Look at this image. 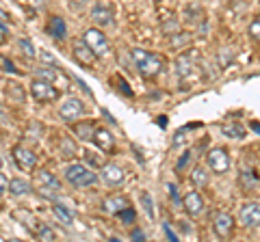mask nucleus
Listing matches in <instances>:
<instances>
[{"instance_id": "nucleus-25", "label": "nucleus", "mask_w": 260, "mask_h": 242, "mask_svg": "<svg viewBox=\"0 0 260 242\" xmlns=\"http://www.w3.org/2000/svg\"><path fill=\"white\" fill-rule=\"evenodd\" d=\"M76 154H78L76 145L72 143L70 139H63V141H61V145H59V156H61L63 160H72Z\"/></svg>"}, {"instance_id": "nucleus-35", "label": "nucleus", "mask_w": 260, "mask_h": 242, "mask_svg": "<svg viewBox=\"0 0 260 242\" xmlns=\"http://www.w3.org/2000/svg\"><path fill=\"white\" fill-rule=\"evenodd\" d=\"M7 188H9V180H7V177L0 173V195H5Z\"/></svg>"}, {"instance_id": "nucleus-2", "label": "nucleus", "mask_w": 260, "mask_h": 242, "mask_svg": "<svg viewBox=\"0 0 260 242\" xmlns=\"http://www.w3.org/2000/svg\"><path fill=\"white\" fill-rule=\"evenodd\" d=\"M65 180H68L74 188H87V186L98 184V175L85 165L72 163V165H68V169H65Z\"/></svg>"}, {"instance_id": "nucleus-23", "label": "nucleus", "mask_w": 260, "mask_h": 242, "mask_svg": "<svg viewBox=\"0 0 260 242\" xmlns=\"http://www.w3.org/2000/svg\"><path fill=\"white\" fill-rule=\"evenodd\" d=\"M52 212H54V216H56V219H59L63 225H68V227H70L72 223H74V214H72V212H70V210L65 208V206L56 204V201L52 204Z\"/></svg>"}, {"instance_id": "nucleus-29", "label": "nucleus", "mask_w": 260, "mask_h": 242, "mask_svg": "<svg viewBox=\"0 0 260 242\" xmlns=\"http://www.w3.org/2000/svg\"><path fill=\"white\" fill-rule=\"evenodd\" d=\"M85 160H87V163L91 165V167H95V169H102L104 165H107V163H104V158L91 154V151H85Z\"/></svg>"}, {"instance_id": "nucleus-22", "label": "nucleus", "mask_w": 260, "mask_h": 242, "mask_svg": "<svg viewBox=\"0 0 260 242\" xmlns=\"http://www.w3.org/2000/svg\"><path fill=\"white\" fill-rule=\"evenodd\" d=\"M35 76L37 78H42V80H48V83H56V80L61 78V71H59V67H48V65H44V67H37L35 69Z\"/></svg>"}, {"instance_id": "nucleus-34", "label": "nucleus", "mask_w": 260, "mask_h": 242, "mask_svg": "<svg viewBox=\"0 0 260 242\" xmlns=\"http://www.w3.org/2000/svg\"><path fill=\"white\" fill-rule=\"evenodd\" d=\"M191 42V37L189 35H176L172 39V46H180V44H189Z\"/></svg>"}, {"instance_id": "nucleus-14", "label": "nucleus", "mask_w": 260, "mask_h": 242, "mask_svg": "<svg viewBox=\"0 0 260 242\" xmlns=\"http://www.w3.org/2000/svg\"><path fill=\"white\" fill-rule=\"evenodd\" d=\"M46 33L52 39H56V42H63V39L68 37V26H65V20L61 18V15H52V18L48 20Z\"/></svg>"}, {"instance_id": "nucleus-15", "label": "nucleus", "mask_w": 260, "mask_h": 242, "mask_svg": "<svg viewBox=\"0 0 260 242\" xmlns=\"http://www.w3.org/2000/svg\"><path fill=\"white\" fill-rule=\"evenodd\" d=\"M74 59H76V61H78L83 67L91 69L98 56H95L91 50H89V46H87L85 42H76V44H74Z\"/></svg>"}, {"instance_id": "nucleus-8", "label": "nucleus", "mask_w": 260, "mask_h": 242, "mask_svg": "<svg viewBox=\"0 0 260 242\" xmlns=\"http://www.w3.org/2000/svg\"><path fill=\"white\" fill-rule=\"evenodd\" d=\"M239 223L247 229L260 227V204L258 201H247L239 210Z\"/></svg>"}, {"instance_id": "nucleus-11", "label": "nucleus", "mask_w": 260, "mask_h": 242, "mask_svg": "<svg viewBox=\"0 0 260 242\" xmlns=\"http://www.w3.org/2000/svg\"><path fill=\"white\" fill-rule=\"evenodd\" d=\"M213 231H215V236L221 238V240L232 238L234 219H232L230 214H225V212H219V214L215 216V221H213Z\"/></svg>"}, {"instance_id": "nucleus-21", "label": "nucleus", "mask_w": 260, "mask_h": 242, "mask_svg": "<svg viewBox=\"0 0 260 242\" xmlns=\"http://www.w3.org/2000/svg\"><path fill=\"white\" fill-rule=\"evenodd\" d=\"M223 134L228 136V139H237V141H241V139H245V128H243L239 121H230V124H223Z\"/></svg>"}, {"instance_id": "nucleus-16", "label": "nucleus", "mask_w": 260, "mask_h": 242, "mask_svg": "<svg viewBox=\"0 0 260 242\" xmlns=\"http://www.w3.org/2000/svg\"><path fill=\"white\" fill-rule=\"evenodd\" d=\"M91 20L98 24V26H111L113 20H115V13H113L111 7L98 5V7L91 9Z\"/></svg>"}, {"instance_id": "nucleus-9", "label": "nucleus", "mask_w": 260, "mask_h": 242, "mask_svg": "<svg viewBox=\"0 0 260 242\" xmlns=\"http://www.w3.org/2000/svg\"><path fill=\"white\" fill-rule=\"evenodd\" d=\"M182 206L186 210V214L193 216V219H198V216H202L206 212V201H204V197H202L198 190L186 192L184 199H182Z\"/></svg>"}, {"instance_id": "nucleus-36", "label": "nucleus", "mask_w": 260, "mask_h": 242, "mask_svg": "<svg viewBox=\"0 0 260 242\" xmlns=\"http://www.w3.org/2000/svg\"><path fill=\"white\" fill-rule=\"evenodd\" d=\"M130 238H135V240H143L145 236H143V231H141V229H135L133 233H130Z\"/></svg>"}, {"instance_id": "nucleus-6", "label": "nucleus", "mask_w": 260, "mask_h": 242, "mask_svg": "<svg viewBox=\"0 0 260 242\" xmlns=\"http://www.w3.org/2000/svg\"><path fill=\"white\" fill-rule=\"evenodd\" d=\"M83 42L89 46V50H91V52L98 56V59H100V56H107V54H109V39L104 37V33H100L98 28H89V30H85Z\"/></svg>"}, {"instance_id": "nucleus-10", "label": "nucleus", "mask_w": 260, "mask_h": 242, "mask_svg": "<svg viewBox=\"0 0 260 242\" xmlns=\"http://www.w3.org/2000/svg\"><path fill=\"white\" fill-rule=\"evenodd\" d=\"M13 160L18 163L22 171H35L37 167V156L28 147H24V145H15L13 147Z\"/></svg>"}, {"instance_id": "nucleus-13", "label": "nucleus", "mask_w": 260, "mask_h": 242, "mask_svg": "<svg viewBox=\"0 0 260 242\" xmlns=\"http://www.w3.org/2000/svg\"><path fill=\"white\" fill-rule=\"evenodd\" d=\"M91 141L95 143L98 149L107 151V154H109V151H113V147H115V136H113L107 128H95Z\"/></svg>"}, {"instance_id": "nucleus-19", "label": "nucleus", "mask_w": 260, "mask_h": 242, "mask_svg": "<svg viewBox=\"0 0 260 242\" xmlns=\"http://www.w3.org/2000/svg\"><path fill=\"white\" fill-rule=\"evenodd\" d=\"M30 182H26V180H22V177H13V180H9V190L13 197H24V195H28L30 192Z\"/></svg>"}, {"instance_id": "nucleus-33", "label": "nucleus", "mask_w": 260, "mask_h": 242, "mask_svg": "<svg viewBox=\"0 0 260 242\" xmlns=\"http://www.w3.org/2000/svg\"><path fill=\"white\" fill-rule=\"evenodd\" d=\"M7 42H9V28L0 22V46H5Z\"/></svg>"}, {"instance_id": "nucleus-40", "label": "nucleus", "mask_w": 260, "mask_h": 242, "mask_svg": "<svg viewBox=\"0 0 260 242\" xmlns=\"http://www.w3.org/2000/svg\"><path fill=\"white\" fill-rule=\"evenodd\" d=\"M0 169H3V158H0Z\"/></svg>"}, {"instance_id": "nucleus-18", "label": "nucleus", "mask_w": 260, "mask_h": 242, "mask_svg": "<svg viewBox=\"0 0 260 242\" xmlns=\"http://www.w3.org/2000/svg\"><path fill=\"white\" fill-rule=\"evenodd\" d=\"M208 182H210V175H208V169L206 167H202L198 165L191 171V184L195 188H206L208 186Z\"/></svg>"}, {"instance_id": "nucleus-28", "label": "nucleus", "mask_w": 260, "mask_h": 242, "mask_svg": "<svg viewBox=\"0 0 260 242\" xmlns=\"http://www.w3.org/2000/svg\"><path fill=\"white\" fill-rule=\"evenodd\" d=\"M247 35L251 42H260V15L249 24V28H247Z\"/></svg>"}, {"instance_id": "nucleus-27", "label": "nucleus", "mask_w": 260, "mask_h": 242, "mask_svg": "<svg viewBox=\"0 0 260 242\" xmlns=\"http://www.w3.org/2000/svg\"><path fill=\"white\" fill-rule=\"evenodd\" d=\"M117 216V219L121 221V223H126V225H130V223H135V219H137V214H135V210L133 208H124V210H121V212H117L115 214Z\"/></svg>"}, {"instance_id": "nucleus-30", "label": "nucleus", "mask_w": 260, "mask_h": 242, "mask_svg": "<svg viewBox=\"0 0 260 242\" xmlns=\"http://www.w3.org/2000/svg\"><path fill=\"white\" fill-rule=\"evenodd\" d=\"M141 204H143V210L148 212L150 219H154V208H152V197L148 192H141Z\"/></svg>"}, {"instance_id": "nucleus-5", "label": "nucleus", "mask_w": 260, "mask_h": 242, "mask_svg": "<svg viewBox=\"0 0 260 242\" xmlns=\"http://www.w3.org/2000/svg\"><path fill=\"white\" fill-rule=\"evenodd\" d=\"M87 112V106L83 104L80 98H68L61 104V110H59V117L63 124H74Z\"/></svg>"}, {"instance_id": "nucleus-4", "label": "nucleus", "mask_w": 260, "mask_h": 242, "mask_svg": "<svg viewBox=\"0 0 260 242\" xmlns=\"http://www.w3.org/2000/svg\"><path fill=\"white\" fill-rule=\"evenodd\" d=\"M30 95L32 100L39 102V104H50L54 100H59V89H56L52 83H48V80H42V78H35L30 85Z\"/></svg>"}, {"instance_id": "nucleus-3", "label": "nucleus", "mask_w": 260, "mask_h": 242, "mask_svg": "<svg viewBox=\"0 0 260 242\" xmlns=\"http://www.w3.org/2000/svg\"><path fill=\"white\" fill-rule=\"evenodd\" d=\"M35 188L39 192V197L56 201V197L61 195V182L50 173V171H37L35 173Z\"/></svg>"}, {"instance_id": "nucleus-38", "label": "nucleus", "mask_w": 260, "mask_h": 242, "mask_svg": "<svg viewBox=\"0 0 260 242\" xmlns=\"http://www.w3.org/2000/svg\"><path fill=\"white\" fill-rule=\"evenodd\" d=\"M0 22H3V24L9 22V13H7L5 9H0Z\"/></svg>"}, {"instance_id": "nucleus-20", "label": "nucleus", "mask_w": 260, "mask_h": 242, "mask_svg": "<svg viewBox=\"0 0 260 242\" xmlns=\"http://www.w3.org/2000/svg\"><path fill=\"white\" fill-rule=\"evenodd\" d=\"M128 206H130V201H128L126 197H121V195L104 199V210H107V212H111V214H117V212H121V210L128 208Z\"/></svg>"}, {"instance_id": "nucleus-26", "label": "nucleus", "mask_w": 260, "mask_h": 242, "mask_svg": "<svg viewBox=\"0 0 260 242\" xmlns=\"http://www.w3.org/2000/svg\"><path fill=\"white\" fill-rule=\"evenodd\" d=\"M18 46H20V50H22V54H26L28 59H35V46H32V42L30 39H26V37H22L20 42H18Z\"/></svg>"}, {"instance_id": "nucleus-31", "label": "nucleus", "mask_w": 260, "mask_h": 242, "mask_svg": "<svg viewBox=\"0 0 260 242\" xmlns=\"http://www.w3.org/2000/svg\"><path fill=\"white\" fill-rule=\"evenodd\" d=\"M0 69L7 71V74H18V69H15V65H13V63H11L9 59H7V56H3V54H0Z\"/></svg>"}, {"instance_id": "nucleus-17", "label": "nucleus", "mask_w": 260, "mask_h": 242, "mask_svg": "<svg viewBox=\"0 0 260 242\" xmlns=\"http://www.w3.org/2000/svg\"><path fill=\"white\" fill-rule=\"evenodd\" d=\"M72 126V132L76 134V139L78 141H91V136H93V130H95V124L93 121H74V124H70Z\"/></svg>"}, {"instance_id": "nucleus-39", "label": "nucleus", "mask_w": 260, "mask_h": 242, "mask_svg": "<svg viewBox=\"0 0 260 242\" xmlns=\"http://www.w3.org/2000/svg\"><path fill=\"white\" fill-rule=\"evenodd\" d=\"M87 3H89V0H72V5H74V7H76V5L83 7V5H87Z\"/></svg>"}, {"instance_id": "nucleus-32", "label": "nucleus", "mask_w": 260, "mask_h": 242, "mask_svg": "<svg viewBox=\"0 0 260 242\" xmlns=\"http://www.w3.org/2000/svg\"><path fill=\"white\" fill-rule=\"evenodd\" d=\"M37 236L39 238H44V240H54L56 236H54V231L50 229V227H46V225H42V229L37 231Z\"/></svg>"}, {"instance_id": "nucleus-12", "label": "nucleus", "mask_w": 260, "mask_h": 242, "mask_svg": "<svg viewBox=\"0 0 260 242\" xmlns=\"http://www.w3.org/2000/svg\"><path fill=\"white\" fill-rule=\"evenodd\" d=\"M102 180H104V184H107V186L117 188V186H121V184H124L126 175H124V171H121V167L107 163V165L102 167Z\"/></svg>"}, {"instance_id": "nucleus-37", "label": "nucleus", "mask_w": 260, "mask_h": 242, "mask_svg": "<svg viewBox=\"0 0 260 242\" xmlns=\"http://www.w3.org/2000/svg\"><path fill=\"white\" fill-rule=\"evenodd\" d=\"M186 163H189V151H186V154H184V156H182L180 160H178V169H182V167H184Z\"/></svg>"}, {"instance_id": "nucleus-24", "label": "nucleus", "mask_w": 260, "mask_h": 242, "mask_svg": "<svg viewBox=\"0 0 260 242\" xmlns=\"http://www.w3.org/2000/svg\"><path fill=\"white\" fill-rule=\"evenodd\" d=\"M193 71V65H191V59L186 54H182V56H178L176 59V74L180 76V78H186Z\"/></svg>"}, {"instance_id": "nucleus-1", "label": "nucleus", "mask_w": 260, "mask_h": 242, "mask_svg": "<svg viewBox=\"0 0 260 242\" xmlns=\"http://www.w3.org/2000/svg\"><path fill=\"white\" fill-rule=\"evenodd\" d=\"M130 56H133L137 71L148 80L156 78L162 71V67H165V59H162L160 54L148 52V50H143V48H133V50H130Z\"/></svg>"}, {"instance_id": "nucleus-41", "label": "nucleus", "mask_w": 260, "mask_h": 242, "mask_svg": "<svg viewBox=\"0 0 260 242\" xmlns=\"http://www.w3.org/2000/svg\"><path fill=\"white\" fill-rule=\"evenodd\" d=\"M0 112H3V108H0Z\"/></svg>"}, {"instance_id": "nucleus-7", "label": "nucleus", "mask_w": 260, "mask_h": 242, "mask_svg": "<svg viewBox=\"0 0 260 242\" xmlns=\"http://www.w3.org/2000/svg\"><path fill=\"white\" fill-rule=\"evenodd\" d=\"M206 165L213 173L223 175L230 171V156H228V151L223 147H215L206 154Z\"/></svg>"}]
</instances>
